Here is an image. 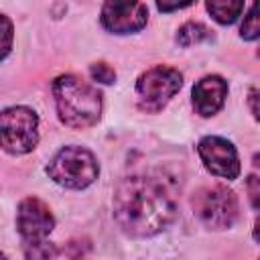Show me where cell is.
I'll return each mask as SVG.
<instances>
[{
    "label": "cell",
    "mask_w": 260,
    "mask_h": 260,
    "mask_svg": "<svg viewBox=\"0 0 260 260\" xmlns=\"http://www.w3.org/2000/svg\"><path fill=\"white\" fill-rule=\"evenodd\" d=\"M104 28L116 35L136 32L140 30L148 20V8L142 2H122V0H110L102 6L100 16Z\"/></svg>",
    "instance_id": "cell-8"
},
{
    "label": "cell",
    "mask_w": 260,
    "mask_h": 260,
    "mask_svg": "<svg viewBox=\"0 0 260 260\" xmlns=\"http://www.w3.org/2000/svg\"><path fill=\"white\" fill-rule=\"evenodd\" d=\"M156 6H158V10H162V12H171V10H179V8L191 6V2H179V4H165V2H158Z\"/></svg>",
    "instance_id": "cell-18"
},
{
    "label": "cell",
    "mask_w": 260,
    "mask_h": 260,
    "mask_svg": "<svg viewBox=\"0 0 260 260\" xmlns=\"http://www.w3.org/2000/svg\"><path fill=\"white\" fill-rule=\"evenodd\" d=\"M49 177L67 189H85L98 179V160L95 156L81 146L61 148L47 167Z\"/></svg>",
    "instance_id": "cell-3"
},
{
    "label": "cell",
    "mask_w": 260,
    "mask_h": 260,
    "mask_svg": "<svg viewBox=\"0 0 260 260\" xmlns=\"http://www.w3.org/2000/svg\"><path fill=\"white\" fill-rule=\"evenodd\" d=\"M248 191H250L252 205H254V209H256V207H258V193H260V189H258V177H256V175H250V177H248Z\"/></svg>",
    "instance_id": "cell-17"
},
{
    "label": "cell",
    "mask_w": 260,
    "mask_h": 260,
    "mask_svg": "<svg viewBox=\"0 0 260 260\" xmlns=\"http://www.w3.org/2000/svg\"><path fill=\"white\" fill-rule=\"evenodd\" d=\"M89 73H91L93 81H100V83H106V85L116 81V71L108 63H93L89 67Z\"/></svg>",
    "instance_id": "cell-16"
},
{
    "label": "cell",
    "mask_w": 260,
    "mask_h": 260,
    "mask_svg": "<svg viewBox=\"0 0 260 260\" xmlns=\"http://www.w3.org/2000/svg\"><path fill=\"white\" fill-rule=\"evenodd\" d=\"M0 260H8V258H6V256H4V254H0Z\"/></svg>",
    "instance_id": "cell-20"
},
{
    "label": "cell",
    "mask_w": 260,
    "mask_h": 260,
    "mask_svg": "<svg viewBox=\"0 0 260 260\" xmlns=\"http://www.w3.org/2000/svg\"><path fill=\"white\" fill-rule=\"evenodd\" d=\"M197 152L205 165V169L211 175L223 177V179H236L240 175V160L238 152L232 142H228L221 136H205L197 144Z\"/></svg>",
    "instance_id": "cell-7"
},
{
    "label": "cell",
    "mask_w": 260,
    "mask_h": 260,
    "mask_svg": "<svg viewBox=\"0 0 260 260\" xmlns=\"http://www.w3.org/2000/svg\"><path fill=\"white\" fill-rule=\"evenodd\" d=\"M207 12L219 22V24H232L236 22V18L240 16V12L244 10V2H217V0H209L205 4Z\"/></svg>",
    "instance_id": "cell-11"
},
{
    "label": "cell",
    "mask_w": 260,
    "mask_h": 260,
    "mask_svg": "<svg viewBox=\"0 0 260 260\" xmlns=\"http://www.w3.org/2000/svg\"><path fill=\"white\" fill-rule=\"evenodd\" d=\"M12 47V22L0 14V61L10 53Z\"/></svg>",
    "instance_id": "cell-15"
},
{
    "label": "cell",
    "mask_w": 260,
    "mask_h": 260,
    "mask_svg": "<svg viewBox=\"0 0 260 260\" xmlns=\"http://www.w3.org/2000/svg\"><path fill=\"white\" fill-rule=\"evenodd\" d=\"M53 95L61 122L69 128H89L100 120V91L75 75H61L53 81Z\"/></svg>",
    "instance_id": "cell-2"
},
{
    "label": "cell",
    "mask_w": 260,
    "mask_h": 260,
    "mask_svg": "<svg viewBox=\"0 0 260 260\" xmlns=\"http://www.w3.org/2000/svg\"><path fill=\"white\" fill-rule=\"evenodd\" d=\"M16 228H18V234L24 238V242L45 240L55 228V217L41 199L26 197L18 205Z\"/></svg>",
    "instance_id": "cell-9"
},
{
    "label": "cell",
    "mask_w": 260,
    "mask_h": 260,
    "mask_svg": "<svg viewBox=\"0 0 260 260\" xmlns=\"http://www.w3.org/2000/svg\"><path fill=\"white\" fill-rule=\"evenodd\" d=\"M209 39H213V35L201 22H187V24H183L179 28V35H177V41L183 47H191V45H197V43L209 41Z\"/></svg>",
    "instance_id": "cell-12"
},
{
    "label": "cell",
    "mask_w": 260,
    "mask_h": 260,
    "mask_svg": "<svg viewBox=\"0 0 260 260\" xmlns=\"http://www.w3.org/2000/svg\"><path fill=\"white\" fill-rule=\"evenodd\" d=\"M39 140V118L30 108L12 106L0 112V146L10 154H26Z\"/></svg>",
    "instance_id": "cell-4"
},
{
    "label": "cell",
    "mask_w": 260,
    "mask_h": 260,
    "mask_svg": "<svg viewBox=\"0 0 260 260\" xmlns=\"http://www.w3.org/2000/svg\"><path fill=\"white\" fill-rule=\"evenodd\" d=\"M181 83L183 77L173 67L156 65L144 71L136 81V93L140 98V106L148 112L160 110L181 89Z\"/></svg>",
    "instance_id": "cell-6"
},
{
    "label": "cell",
    "mask_w": 260,
    "mask_h": 260,
    "mask_svg": "<svg viewBox=\"0 0 260 260\" xmlns=\"http://www.w3.org/2000/svg\"><path fill=\"white\" fill-rule=\"evenodd\" d=\"M179 211V185L162 169L132 173L120 181L114 193V217L130 236H154L165 230Z\"/></svg>",
    "instance_id": "cell-1"
},
{
    "label": "cell",
    "mask_w": 260,
    "mask_h": 260,
    "mask_svg": "<svg viewBox=\"0 0 260 260\" xmlns=\"http://www.w3.org/2000/svg\"><path fill=\"white\" fill-rule=\"evenodd\" d=\"M22 250H24V258H26V260H53V258L57 256L55 244H51V242H47V240L24 242Z\"/></svg>",
    "instance_id": "cell-13"
},
{
    "label": "cell",
    "mask_w": 260,
    "mask_h": 260,
    "mask_svg": "<svg viewBox=\"0 0 260 260\" xmlns=\"http://www.w3.org/2000/svg\"><path fill=\"white\" fill-rule=\"evenodd\" d=\"M193 211L207 228L223 230L238 217V199L234 191L223 185L203 187L193 197Z\"/></svg>",
    "instance_id": "cell-5"
},
{
    "label": "cell",
    "mask_w": 260,
    "mask_h": 260,
    "mask_svg": "<svg viewBox=\"0 0 260 260\" xmlns=\"http://www.w3.org/2000/svg\"><path fill=\"white\" fill-rule=\"evenodd\" d=\"M258 32H260V26H258V16H256V4H252L250 10H248V14L244 16L242 37L246 41H256L258 39Z\"/></svg>",
    "instance_id": "cell-14"
},
{
    "label": "cell",
    "mask_w": 260,
    "mask_h": 260,
    "mask_svg": "<svg viewBox=\"0 0 260 260\" xmlns=\"http://www.w3.org/2000/svg\"><path fill=\"white\" fill-rule=\"evenodd\" d=\"M228 95V83L219 75H207L193 87V106L199 116L207 118L221 110Z\"/></svg>",
    "instance_id": "cell-10"
},
{
    "label": "cell",
    "mask_w": 260,
    "mask_h": 260,
    "mask_svg": "<svg viewBox=\"0 0 260 260\" xmlns=\"http://www.w3.org/2000/svg\"><path fill=\"white\" fill-rule=\"evenodd\" d=\"M256 98H258V91H256V89H252V91H250V106H252V114H254V118H258V108H256Z\"/></svg>",
    "instance_id": "cell-19"
}]
</instances>
